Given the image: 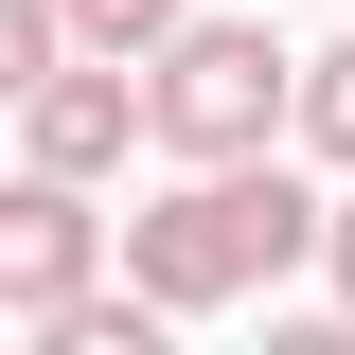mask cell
I'll use <instances>...</instances> for the list:
<instances>
[{
	"label": "cell",
	"instance_id": "cell-4",
	"mask_svg": "<svg viewBox=\"0 0 355 355\" xmlns=\"http://www.w3.org/2000/svg\"><path fill=\"white\" fill-rule=\"evenodd\" d=\"M71 284H107V214H89V178H0V320H53Z\"/></svg>",
	"mask_w": 355,
	"mask_h": 355
},
{
	"label": "cell",
	"instance_id": "cell-2",
	"mask_svg": "<svg viewBox=\"0 0 355 355\" xmlns=\"http://www.w3.org/2000/svg\"><path fill=\"white\" fill-rule=\"evenodd\" d=\"M284 71H302V53L266 36V18H178V36L142 53V142H160V160H266V142H284Z\"/></svg>",
	"mask_w": 355,
	"mask_h": 355
},
{
	"label": "cell",
	"instance_id": "cell-8",
	"mask_svg": "<svg viewBox=\"0 0 355 355\" xmlns=\"http://www.w3.org/2000/svg\"><path fill=\"white\" fill-rule=\"evenodd\" d=\"M320 284H338V320H355V214H320Z\"/></svg>",
	"mask_w": 355,
	"mask_h": 355
},
{
	"label": "cell",
	"instance_id": "cell-1",
	"mask_svg": "<svg viewBox=\"0 0 355 355\" xmlns=\"http://www.w3.org/2000/svg\"><path fill=\"white\" fill-rule=\"evenodd\" d=\"M302 249H320V196H302L284 160H196L160 214H125V284H142L160 320L249 302V284H284Z\"/></svg>",
	"mask_w": 355,
	"mask_h": 355
},
{
	"label": "cell",
	"instance_id": "cell-3",
	"mask_svg": "<svg viewBox=\"0 0 355 355\" xmlns=\"http://www.w3.org/2000/svg\"><path fill=\"white\" fill-rule=\"evenodd\" d=\"M18 160L36 178H125L142 160V53H53L18 89Z\"/></svg>",
	"mask_w": 355,
	"mask_h": 355
},
{
	"label": "cell",
	"instance_id": "cell-6",
	"mask_svg": "<svg viewBox=\"0 0 355 355\" xmlns=\"http://www.w3.org/2000/svg\"><path fill=\"white\" fill-rule=\"evenodd\" d=\"M178 18H196V0H53V36H71V53H160Z\"/></svg>",
	"mask_w": 355,
	"mask_h": 355
},
{
	"label": "cell",
	"instance_id": "cell-7",
	"mask_svg": "<svg viewBox=\"0 0 355 355\" xmlns=\"http://www.w3.org/2000/svg\"><path fill=\"white\" fill-rule=\"evenodd\" d=\"M53 53H71V36H53V0H0V107H18V89H36Z\"/></svg>",
	"mask_w": 355,
	"mask_h": 355
},
{
	"label": "cell",
	"instance_id": "cell-5",
	"mask_svg": "<svg viewBox=\"0 0 355 355\" xmlns=\"http://www.w3.org/2000/svg\"><path fill=\"white\" fill-rule=\"evenodd\" d=\"M284 142H302V160H338V178H355V36H338V53H302V71H284Z\"/></svg>",
	"mask_w": 355,
	"mask_h": 355
}]
</instances>
